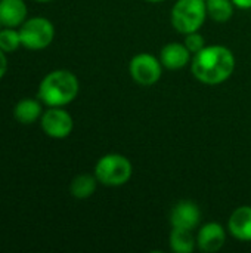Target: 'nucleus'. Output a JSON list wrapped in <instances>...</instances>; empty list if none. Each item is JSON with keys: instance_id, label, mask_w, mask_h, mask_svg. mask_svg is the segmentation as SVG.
I'll return each instance as SVG.
<instances>
[{"instance_id": "nucleus-12", "label": "nucleus", "mask_w": 251, "mask_h": 253, "mask_svg": "<svg viewBox=\"0 0 251 253\" xmlns=\"http://www.w3.org/2000/svg\"><path fill=\"white\" fill-rule=\"evenodd\" d=\"M229 233L240 242H251V206H241L228 221Z\"/></svg>"}, {"instance_id": "nucleus-13", "label": "nucleus", "mask_w": 251, "mask_h": 253, "mask_svg": "<svg viewBox=\"0 0 251 253\" xmlns=\"http://www.w3.org/2000/svg\"><path fill=\"white\" fill-rule=\"evenodd\" d=\"M41 101L37 98H24L18 101L13 107V119L21 125H33L37 120H40L43 114Z\"/></svg>"}, {"instance_id": "nucleus-4", "label": "nucleus", "mask_w": 251, "mask_h": 253, "mask_svg": "<svg viewBox=\"0 0 251 253\" xmlns=\"http://www.w3.org/2000/svg\"><path fill=\"white\" fill-rule=\"evenodd\" d=\"M206 18V0H178L172 9V25L180 34L198 31Z\"/></svg>"}, {"instance_id": "nucleus-18", "label": "nucleus", "mask_w": 251, "mask_h": 253, "mask_svg": "<svg viewBox=\"0 0 251 253\" xmlns=\"http://www.w3.org/2000/svg\"><path fill=\"white\" fill-rule=\"evenodd\" d=\"M185 46L189 49V52L192 55H195L197 52H200L203 47H206V39L203 34H200L198 31H194V33H189V34H185Z\"/></svg>"}, {"instance_id": "nucleus-17", "label": "nucleus", "mask_w": 251, "mask_h": 253, "mask_svg": "<svg viewBox=\"0 0 251 253\" xmlns=\"http://www.w3.org/2000/svg\"><path fill=\"white\" fill-rule=\"evenodd\" d=\"M21 36L19 30L10 28V27H3L0 28V49L4 53H12L16 52L21 47Z\"/></svg>"}, {"instance_id": "nucleus-6", "label": "nucleus", "mask_w": 251, "mask_h": 253, "mask_svg": "<svg viewBox=\"0 0 251 253\" xmlns=\"http://www.w3.org/2000/svg\"><path fill=\"white\" fill-rule=\"evenodd\" d=\"M130 77L141 86L155 84L163 74V64L151 53H138L129 64Z\"/></svg>"}, {"instance_id": "nucleus-21", "label": "nucleus", "mask_w": 251, "mask_h": 253, "mask_svg": "<svg viewBox=\"0 0 251 253\" xmlns=\"http://www.w3.org/2000/svg\"><path fill=\"white\" fill-rule=\"evenodd\" d=\"M34 1H38V3H49V1H52V0H34Z\"/></svg>"}, {"instance_id": "nucleus-5", "label": "nucleus", "mask_w": 251, "mask_h": 253, "mask_svg": "<svg viewBox=\"0 0 251 253\" xmlns=\"http://www.w3.org/2000/svg\"><path fill=\"white\" fill-rule=\"evenodd\" d=\"M21 44L28 50H43L55 39V25L44 16H31L19 27Z\"/></svg>"}, {"instance_id": "nucleus-22", "label": "nucleus", "mask_w": 251, "mask_h": 253, "mask_svg": "<svg viewBox=\"0 0 251 253\" xmlns=\"http://www.w3.org/2000/svg\"><path fill=\"white\" fill-rule=\"evenodd\" d=\"M146 1H151V3H158V1H163V0H146Z\"/></svg>"}, {"instance_id": "nucleus-2", "label": "nucleus", "mask_w": 251, "mask_h": 253, "mask_svg": "<svg viewBox=\"0 0 251 253\" xmlns=\"http://www.w3.org/2000/svg\"><path fill=\"white\" fill-rule=\"evenodd\" d=\"M80 90L78 79L68 70H53L47 73L37 90V98L46 107H65L71 104Z\"/></svg>"}, {"instance_id": "nucleus-20", "label": "nucleus", "mask_w": 251, "mask_h": 253, "mask_svg": "<svg viewBox=\"0 0 251 253\" xmlns=\"http://www.w3.org/2000/svg\"><path fill=\"white\" fill-rule=\"evenodd\" d=\"M232 3L238 9H251V0H232Z\"/></svg>"}, {"instance_id": "nucleus-11", "label": "nucleus", "mask_w": 251, "mask_h": 253, "mask_svg": "<svg viewBox=\"0 0 251 253\" xmlns=\"http://www.w3.org/2000/svg\"><path fill=\"white\" fill-rule=\"evenodd\" d=\"M191 52L185 43H169L160 52V61L167 70H180L185 68L191 61Z\"/></svg>"}, {"instance_id": "nucleus-19", "label": "nucleus", "mask_w": 251, "mask_h": 253, "mask_svg": "<svg viewBox=\"0 0 251 253\" xmlns=\"http://www.w3.org/2000/svg\"><path fill=\"white\" fill-rule=\"evenodd\" d=\"M7 67H9V64H7V53H4V52L0 49V80L6 76Z\"/></svg>"}, {"instance_id": "nucleus-1", "label": "nucleus", "mask_w": 251, "mask_h": 253, "mask_svg": "<svg viewBox=\"0 0 251 253\" xmlns=\"http://www.w3.org/2000/svg\"><path fill=\"white\" fill-rule=\"evenodd\" d=\"M235 70V56L231 49L222 44L206 46L191 61L194 77L204 84H220Z\"/></svg>"}, {"instance_id": "nucleus-10", "label": "nucleus", "mask_w": 251, "mask_h": 253, "mask_svg": "<svg viewBox=\"0 0 251 253\" xmlns=\"http://www.w3.org/2000/svg\"><path fill=\"white\" fill-rule=\"evenodd\" d=\"M28 16V7L24 0H0L1 27L18 28Z\"/></svg>"}, {"instance_id": "nucleus-9", "label": "nucleus", "mask_w": 251, "mask_h": 253, "mask_svg": "<svg viewBox=\"0 0 251 253\" xmlns=\"http://www.w3.org/2000/svg\"><path fill=\"white\" fill-rule=\"evenodd\" d=\"M226 243L225 228L217 222H207L197 234V246L206 253L219 252Z\"/></svg>"}, {"instance_id": "nucleus-15", "label": "nucleus", "mask_w": 251, "mask_h": 253, "mask_svg": "<svg viewBox=\"0 0 251 253\" xmlns=\"http://www.w3.org/2000/svg\"><path fill=\"white\" fill-rule=\"evenodd\" d=\"M197 246V239L191 230L173 228L170 233V248L176 253H191Z\"/></svg>"}, {"instance_id": "nucleus-3", "label": "nucleus", "mask_w": 251, "mask_h": 253, "mask_svg": "<svg viewBox=\"0 0 251 253\" xmlns=\"http://www.w3.org/2000/svg\"><path fill=\"white\" fill-rule=\"evenodd\" d=\"M133 166L126 156L105 154L95 165V176L105 187H121L132 178Z\"/></svg>"}, {"instance_id": "nucleus-14", "label": "nucleus", "mask_w": 251, "mask_h": 253, "mask_svg": "<svg viewBox=\"0 0 251 253\" xmlns=\"http://www.w3.org/2000/svg\"><path fill=\"white\" fill-rule=\"evenodd\" d=\"M96 184H98V179L93 175H89V173H81V175H77L71 184H70V193L74 199H78V200H84V199H89L93 196V193L96 191Z\"/></svg>"}, {"instance_id": "nucleus-7", "label": "nucleus", "mask_w": 251, "mask_h": 253, "mask_svg": "<svg viewBox=\"0 0 251 253\" xmlns=\"http://www.w3.org/2000/svg\"><path fill=\"white\" fill-rule=\"evenodd\" d=\"M41 130L52 139H65L74 129V120L64 107H47L40 117Z\"/></svg>"}, {"instance_id": "nucleus-16", "label": "nucleus", "mask_w": 251, "mask_h": 253, "mask_svg": "<svg viewBox=\"0 0 251 253\" xmlns=\"http://www.w3.org/2000/svg\"><path fill=\"white\" fill-rule=\"evenodd\" d=\"M207 16L216 22H226L234 15L232 0H206Z\"/></svg>"}, {"instance_id": "nucleus-8", "label": "nucleus", "mask_w": 251, "mask_h": 253, "mask_svg": "<svg viewBox=\"0 0 251 253\" xmlns=\"http://www.w3.org/2000/svg\"><path fill=\"white\" fill-rule=\"evenodd\" d=\"M201 219V211L195 202L182 200L176 203L170 212V224L173 228L195 230Z\"/></svg>"}]
</instances>
